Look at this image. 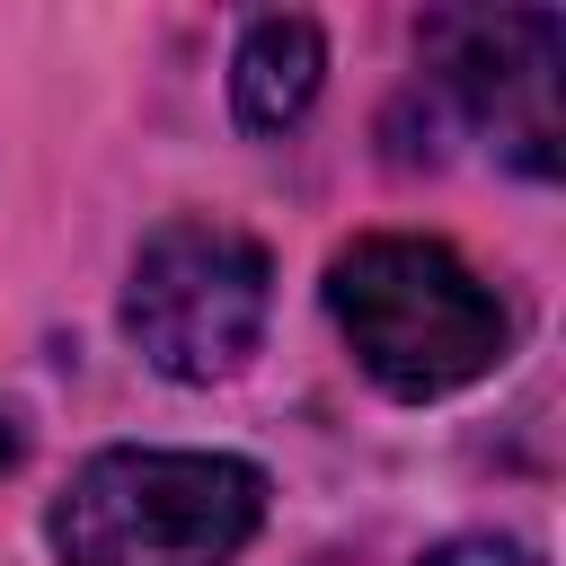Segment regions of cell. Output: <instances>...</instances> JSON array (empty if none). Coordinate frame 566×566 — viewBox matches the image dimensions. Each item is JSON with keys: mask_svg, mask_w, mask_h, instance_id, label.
Wrapping results in <instances>:
<instances>
[{"mask_svg": "<svg viewBox=\"0 0 566 566\" xmlns=\"http://www.w3.org/2000/svg\"><path fill=\"white\" fill-rule=\"evenodd\" d=\"M274 265L230 221H168L124 283V327L168 380H230L265 336Z\"/></svg>", "mask_w": 566, "mask_h": 566, "instance_id": "3", "label": "cell"}, {"mask_svg": "<svg viewBox=\"0 0 566 566\" xmlns=\"http://www.w3.org/2000/svg\"><path fill=\"white\" fill-rule=\"evenodd\" d=\"M424 566H539L522 539H495V531H469V539H442Z\"/></svg>", "mask_w": 566, "mask_h": 566, "instance_id": "6", "label": "cell"}, {"mask_svg": "<svg viewBox=\"0 0 566 566\" xmlns=\"http://www.w3.org/2000/svg\"><path fill=\"white\" fill-rule=\"evenodd\" d=\"M265 522V469L230 451H97L62 504V566H230Z\"/></svg>", "mask_w": 566, "mask_h": 566, "instance_id": "2", "label": "cell"}, {"mask_svg": "<svg viewBox=\"0 0 566 566\" xmlns=\"http://www.w3.org/2000/svg\"><path fill=\"white\" fill-rule=\"evenodd\" d=\"M327 310L389 398H451L504 354V301L442 239H354L327 265Z\"/></svg>", "mask_w": 566, "mask_h": 566, "instance_id": "1", "label": "cell"}, {"mask_svg": "<svg viewBox=\"0 0 566 566\" xmlns=\"http://www.w3.org/2000/svg\"><path fill=\"white\" fill-rule=\"evenodd\" d=\"M318 71H327V44L310 18H256L239 35V62H230V97H239V124L248 133H283L310 115L318 97Z\"/></svg>", "mask_w": 566, "mask_h": 566, "instance_id": "5", "label": "cell"}, {"mask_svg": "<svg viewBox=\"0 0 566 566\" xmlns=\"http://www.w3.org/2000/svg\"><path fill=\"white\" fill-rule=\"evenodd\" d=\"M424 44L442 53V80L478 115V133H495V150H513V168L548 177L557 168V44H566V18H548V9L433 18Z\"/></svg>", "mask_w": 566, "mask_h": 566, "instance_id": "4", "label": "cell"}, {"mask_svg": "<svg viewBox=\"0 0 566 566\" xmlns=\"http://www.w3.org/2000/svg\"><path fill=\"white\" fill-rule=\"evenodd\" d=\"M9 451H18V433H9V416H0V469H9Z\"/></svg>", "mask_w": 566, "mask_h": 566, "instance_id": "7", "label": "cell"}]
</instances>
